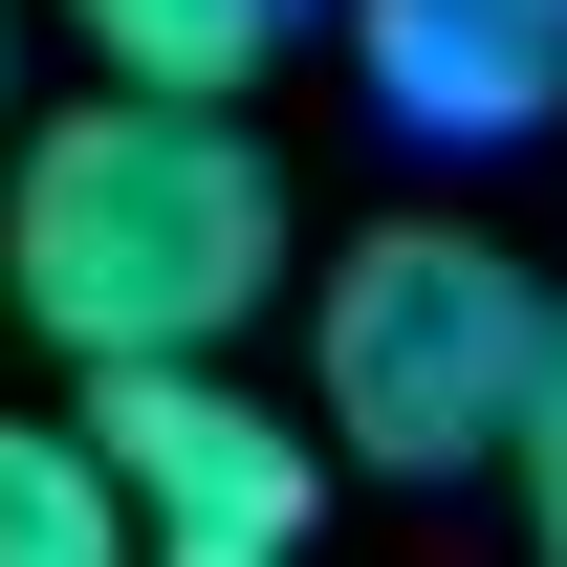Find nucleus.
Segmentation results:
<instances>
[{"label": "nucleus", "instance_id": "39448f33", "mask_svg": "<svg viewBox=\"0 0 567 567\" xmlns=\"http://www.w3.org/2000/svg\"><path fill=\"white\" fill-rule=\"evenodd\" d=\"M66 44L110 87H153V110H240L262 44H284V0H66Z\"/></svg>", "mask_w": 567, "mask_h": 567}, {"label": "nucleus", "instance_id": "20e7f679", "mask_svg": "<svg viewBox=\"0 0 567 567\" xmlns=\"http://www.w3.org/2000/svg\"><path fill=\"white\" fill-rule=\"evenodd\" d=\"M350 66L393 132L481 153V132H546L567 110V0H350Z\"/></svg>", "mask_w": 567, "mask_h": 567}, {"label": "nucleus", "instance_id": "423d86ee", "mask_svg": "<svg viewBox=\"0 0 567 567\" xmlns=\"http://www.w3.org/2000/svg\"><path fill=\"white\" fill-rule=\"evenodd\" d=\"M0 567H132V502L66 415H0Z\"/></svg>", "mask_w": 567, "mask_h": 567}, {"label": "nucleus", "instance_id": "7ed1b4c3", "mask_svg": "<svg viewBox=\"0 0 567 567\" xmlns=\"http://www.w3.org/2000/svg\"><path fill=\"white\" fill-rule=\"evenodd\" d=\"M66 436L132 502V567H306V524H328V436L218 371H87Z\"/></svg>", "mask_w": 567, "mask_h": 567}, {"label": "nucleus", "instance_id": "0eeeda50", "mask_svg": "<svg viewBox=\"0 0 567 567\" xmlns=\"http://www.w3.org/2000/svg\"><path fill=\"white\" fill-rule=\"evenodd\" d=\"M502 481H524V546L567 567V328H546V393H524V436H502Z\"/></svg>", "mask_w": 567, "mask_h": 567}, {"label": "nucleus", "instance_id": "f257e3e1", "mask_svg": "<svg viewBox=\"0 0 567 567\" xmlns=\"http://www.w3.org/2000/svg\"><path fill=\"white\" fill-rule=\"evenodd\" d=\"M0 306L66 371H218V328L284 306V175L240 110L87 87L0 153Z\"/></svg>", "mask_w": 567, "mask_h": 567}, {"label": "nucleus", "instance_id": "f03ea898", "mask_svg": "<svg viewBox=\"0 0 567 567\" xmlns=\"http://www.w3.org/2000/svg\"><path fill=\"white\" fill-rule=\"evenodd\" d=\"M567 284H524L481 218H371L328 306H306V393H328V458L371 481H502V436L546 393Z\"/></svg>", "mask_w": 567, "mask_h": 567}, {"label": "nucleus", "instance_id": "6e6552de", "mask_svg": "<svg viewBox=\"0 0 567 567\" xmlns=\"http://www.w3.org/2000/svg\"><path fill=\"white\" fill-rule=\"evenodd\" d=\"M0 110H22V22H0Z\"/></svg>", "mask_w": 567, "mask_h": 567}]
</instances>
